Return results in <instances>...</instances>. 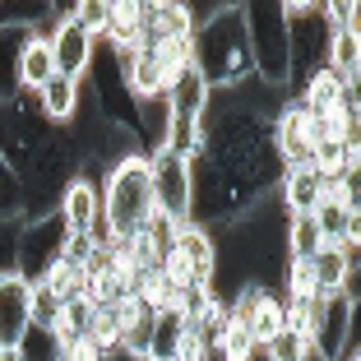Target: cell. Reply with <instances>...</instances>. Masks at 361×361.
Masks as SVG:
<instances>
[{"label": "cell", "instance_id": "6da1fadb", "mask_svg": "<svg viewBox=\"0 0 361 361\" xmlns=\"http://www.w3.org/2000/svg\"><path fill=\"white\" fill-rule=\"evenodd\" d=\"M287 93L245 79L232 93H213L204 116V144L190 158V223L223 227L255 204L274 200L283 162L274 153L269 121Z\"/></svg>", "mask_w": 361, "mask_h": 361}, {"label": "cell", "instance_id": "7a4b0ae2", "mask_svg": "<svg viewBox=\"0 0 361 361\" xmlns=\"http://www.w3.org/2000/svg\"><path fill=\"white\" fill-rule=\"evenodd\" d=\"M190 56H195V75L209 84V93H232L245 79H255L241 5H218V10L195 28Z\"/></svg>", "mask_w": 361, "mask_h": 361}, {"label": "cell", "instance_id": "3957f363", "mask_svg": "<svg viewBox=\"0 0 361 361\" xmlns=\"http://www.w3.org/2000/svg\"><path fill=\"white\" fill-rule=\"evenodd\" d=\"M97 195H102V227L111 241H126L139 236L144 223L153 218V171H149V153H126L121 162L102 171L97 180Z\"/></svg>", "mask_w": 361, "mask_h": 361}, {"label": "cell", "instance_id": "277c9868", "mask_svg": "<svg viewBox=\"0 0 361 361\" xmlns=\"http://www.w3.org/2000/svg\"><path fill=\"white\" fill-rule=\"evenodd\" d=\"M84 171V158H79V144L70 130H51V135L37 144L28 162L19 171V185H23V223L28 218H47V213L61 209V195L65 185Z\"/></svg>", "mask_w": 361, "mask_h": 361}, {"label": "cell", "instance_id": "5b68a950", "mask_svg": "<svg viewBox=\"0 0 361 361\" xmlns=\"http://www.w3.org/2000/svg\"><path fill=\"white\" fill-rule=\"evenodd\" d=\"M245 19V42H250V61H255V79L278 93H287V75H292V42H287V14L278 0H241Z\"/></svg>", "mask_w": 361, "mask_h": 361}, {"label": "cell", "instance_id": "8992f818", "mask_svg": "<svg viewBox=\"0 0 361 361\" xmlns=\"http://www.w3.org/2000/svg\"><path fill=\"white\" fill-rule=\"evenodd\" d=\"M51 130L56 126L42 121V111H37V102H32L28 93L0 102V158L10 162L14 171H23V162L37 153V144H42Z\"/></svg>", "mask_w": 361, "mask_h": 361}, {"label": "cell", "instance_id": "52a82bcc", "mask_svg": "<svg viewBox=\"0 0 361 361\" xmlns=\"http://www.w3.org/2000/svg\"><path fill=\"white\" fill-rule=\"evenodd\" d=\"M153 171V213L167 218L171 227L190 223V162L176 153H149Z\"/></svg>", "mask_w": 361, "mask_h": 361}, {"label": "cell", "instance_id": "ba28073f", "mask_svg": "<svg viewBox=\"0 0 361 361\" xmlns=\"http://www.w3.org/2000/svg\"><path fill=\"white\" fill-rule=\"evenodd\" d=\"M65 241H70V227H65L61 213H47V218H28L19 232V278L37 283L56 259L65 255Z\"/></svg>", "mask_w": 361, "mask_h": 361}, {"label": "cell", "instance_id": "9c48e42d", "mask_svg": "<svg viewBox=\"0 0 361 361\" xmlns=\"http://www.w3.org/2000/svg\"><path fill=\"white\" fill-rule=\"evenodd\" d=\"M269 135H274V153L287 167H310V149H315V116L297 97H283V106L269 121Z\"/></svg>", "mask_w": 361, "mask_h": 361}, {"label": "cell", "instance_id": "30bf717a", "mask_svg": "<svg viewBox=\"0 0 361 361\" xmlns=\"http://www.w3.org/2000/svg\"><path fill=\"white\" fill-rule=\"evenodd\" d=\"M47 42H51V65H56V75H65V79H84V75H88L93 51H97V37H88V32L79 28L75 19H70V5H65L61 19L51 23Z\"/></svg>", "mask_w": 361, "mask_h": 361}, {"label": "cell", "instance_id": "8fae6325", "mask_svg": "<svg viewBox=\"0 0 361 361\" xmlns=\"http://www.w3.org/2000/svg\"><path fill=\"white\" fill-rule=\"evenodd\" d=\"M310 274H315L319 297H352L357 301V245H319L310 255Z\"/></svg>", "mask_w": 361, "mask_h": 361}, {"label": "cell", "instance_id": "7c38bea8", "mask_svg": "<svg viewBox=\"0 0 361 361\" xmlns=\"http://www.w3.org/2000/svg\"><path fill=\"white\" fill-rule=\"evenodd\" d=\"M70 227V236H97L102 227V195H97V171H79L61 195V209H56Z\"/></svg>", "mask_w": 361, "mask_h": 361}, {"label": "cell", "instance_id": "4fadbf2b", "mask_svg": "<svg viewBox=\"0 0 361 361\" xmlns=\"http://www.w3.org/2000/svg\"><path fill=\"white\" fill-rule=\"evenodd\" d=\"M28 329H32V319H28V278L5 274L0 278V348L5 352L19 348Z\"/></svg>", "mask_w": 361, "mask_h": 361}, {"label": "cell", "instance_id": "5bb4252c", "mask_svg": "<svg viewBox=\"0 0 361 361\" xmlns=\"http://www.w3.org/2000/svg\"><path fill=\"white\" fill-rule=\"evenodd\" d=\"M37 111H42L47 126L56 130H70L79 121V111H84V88H79V79H65V75H51L47 79V88L37 97Z\"/></svg>", "mask_w": 361, "mask_h": 361}, {"label": "cell", "instance_id": "9a60e30c", "mask_svg": "<svg viewBox=\"0 0 361 361\" xmlns=\"http://www.w3.org/2000/svg\"><path fill=\"white\" fill-rule=\"evenodd\" d=\"M111 51H116V47H111ZM116 56H121L126 88H130V97H135V102L162 93V70H158V51H153V42H139L135 51H116Z\"/></svg>", "mask_w": 361, "mask_h": 361}, {"label": "cell", "instance_id": "2e32d148", "mask_svg": "<svg viewBox=\"0 0 361 361\" xmlns=\"http://www.w3.org/2000/svg\"><path fill=\"white\" fill-rule=\"evenodd\" d=\"M102 42L116 47V51H135L144 42V10H139V0H106Z\"/></svg>", "mask_w": 361, "mask_h": 361}, {"label": "cell", "instance_id": "e0dca14e", "mask_svg": "<svg viewBox=\"0 0 361 361\" xmlns=\"http://www.w3.org/2000/svg\"><path fill=\"white\" fill-rule=\"evenodd\" d=\"M319 185H324V176L315 167H287L278 176V209L283 213H315Z\"/></svg>", "mask_w": 361, "mask_h": 361}, {"label": "cell", "instance_id": "ac0fdd59", "mask_svg": "<svg viewBox=\"0 0 361 361\" xmlns=\"http://www.w3.org/2000/svg\"><path fill=\"white\" fill-rule=\"evenodd\" d=\"M176 250L185 255V264L195 269L200 283H213V264H218V245H213V227L204 223H185L176 232Z\"/></svg>", "mask_w": 361, "mask_h": 361}, {"label": "cell", "instance_id": "d6986e66", "mask_svg": "<svg viewBox=\"0 0 361 361\" xmlns=\"http://www.w3.org/2000/svg\"><path fill=\"white\" fill-rule=\"evenodd\" d=\"M348 88H361V84H348V79L334 75L329 65H319V70H315V75H310V79H306V84H301L292 97H297V102L306 106L310 116H319V111H329L334 102H343V97H348Z\"/></svg>", "mask_w": 361, "mask_h": 361}, {"label": "cell", "instance_id": "ffe728a7", "mask_svg": "<svg viewBox=\"0 0 361 361\" xmlns=\"http://www.w3.org/2000/svg\"><path fill=\"white\" fill-rule=\"evenodd\" d=\"M56 75V65H51V42H47V32H32V42L23 47L19 56V93L37 97L47 88V79Z\"/></svg>", "mask_w": 361, "mask_h": 361}, {"label": "cell", "instance_id": "44dd1931", "mask_svg": "<svg viewBox=\"0 0 361 361\" xmlns=\"http://www.w3.org/2000/svg\"><path fill=\"white\" fill-rule=\"evenodd\" d=\"M32 42V28H0V102L19 97V56Z\"/></svg>", "mask_w": 361, "mask_h": 361}, {"label": "cell", "instance_id": "7402d4cb", "mask_svg": "<svg viewBox=\"0 0 361 361\" xmlns=\"http://www.w3.org/2000/svg\"><path fill=\"white\" fill-rule=\"evenodd\" d=\"M324 65H329L338 79L348 84H361V37L357 28H329V51H324Z\"/></svg>", "mask_w": 361, "mask_h": 361}, {"label": "cell", "instance_id": "603a6c76", "mask_svg": "<svg viewBox=\"0 0 361 361\" xmlns=\"http://www.w3.org/2000/svg\"><path fill=\"white\" fill-rule=\"evenodd\" d=\"M65 5H51V0H0V28H32L42 32L47 19H61Z\"/></svg>", "mask_w": 361, "mask_h": 361}, {"label": "cell", "instance_id": "cb8c5ba5", "mask_svg": "<svg viewBox=\"0 0 361 361\" xmlns=\"http://www.w3.org/2000/svg\"><path fill=\"white\" fill-rule=\"evenodd\" d=\"M324 245V236H319L315 218L310 213H287V223H283V250L287 259H310Z\"/></svg>", "mask_w": 361, "mask_h": 361}, {"label": "cell", "instance_id": "d4e9b609", "mask_svg": "<svg viewBox=\"0 0 361 361\" xmlns=\"http://www.w3.org/2000/svg\"><path fill=\"white\" fill-rule=\"evenodd\" d=\"M153 51H158V70H162V93H171L195 70L190 42H153Z\"/></svg>", "mask_w": 361, "mask_h": 361}, {"label": "cell", "instance_id": "484cf974", "mask_svg": "<svg viewBox=\"0 0 361 361\" xmlns=\"http://www.w3.org/2000/svg\"><path fill=\"white\" fill-rule=\"evenodd\" d=\"M259 361H315V352H310V343L301 338V334L283 329L259 348Z\"/></svg>", "mask_w": 361, "mask_h": 361}, {"label": "cell", "instance_id": "4316f807", "mask_svg": "<svg viewBox=\"0 0 361 361\" xmlns=\"http://www.w3.org/2000/svg\"><path fill=\"white\" fill-rule=\"evenodd\" d=\"M37 283H42L47 292H56L61 301H75V297H79V287H84V269H75L70 259H56V264L47 269Z\"/></svg>", "mask_w": 361, "mask_h": 361}, {"label": "cell", "instance_id": "83f0119b", "mask_svg": "<svg viewBox=\"0 0 361 361\" xmlns=\"http://www.w3.org/2000/svg\"><path fill=\"white\" fill-rule=\"evenodd\" d=\"M65 301L56 297V292H47L42 283H28V319L37 324V329H51V319L61 315Z\"/></svg>", "mask_w": 361, "mask_h": 361}, {"label": "cell", "instance_id": "f1b7e54d", "mask_svg": "<svg viewBox=\"0 0 361 361\" xmlns=\"http://www.w3.org/2000/svg\"><path fill=\"white\" fill-rule=\"evenodd\" d=\"M0 218H23V185L19 171L0 158Z\"/></svg>", "mask_w": 361, "mask_h": 361}, {"label": "cell", "instance_id": "f546056e", "mask_svg": "<svg viewBox=\"0 0 361 361\" xmlns=\"http://www.w3.org/2000/svg\"><path fill=\"white\" fill-rule=\"evenodd\" d=\"M19 232L23 218H0V278L19 274Z\"/></svg>", "mask_w": 361, "mask_h": 361}, {"label": "cell", "instance_id": "4dcf8cb0", "mask_svg": "<svg viewBox=\"0 0 361 361\" xmlns=\"http://www.w3.org/2000/svg\"><path fill=\"white\" fill-rule=\"evenodd\" d=\"M19 352H23V361H61V343H56L47 329H37V324L23 334Z\"/></svg>", "mask_w": 361, "mask_h": 361}, {"label": "cell", "instance_id": "1f68e13d", "mask_svg": "<svg viewBox=\"0 0 361 361\" xmlns=\"http://www.w3.org/2000/svg\"><path fill=\"white\" fill-rule=\"evenodd\" d=\"M319 10H324V23H329L334 32L338 28H357V19H361L357 0H329V5H319Z\"/></svg>", "mask_w": 361, "mask_h": 361}, {"label": "cell", "instance_id": "d6a6232c", "mask_svg": "<svg viewBox=\"0 0 361 361\" xmlns=\"http://www.w3.org/2000/svg\"><path fill=\"white\" fill-rule=\"evenodd\" d=\"M102 361H135V357H126V352H121V348H111V352H106Z\"/></svg>", "mask_w": 361, "mask_h": 361}, {"label": "cell", "instance_id": "836d02e7", "mask_svg": "<svg viewBox=\"0 0 361 361\" xmlns=\"http://www.w3.org/2000/svg\"><path fill=\"white\" fill-rule=\"evenodd\" d=\"M204 361H227V357H223L218 348H209V352H204Z\"/></svg>", "mask_w": 361, "mask_h": 361}, {"label": "cell", "instance_id": "e575fe53", "mask_svg": "<svg viewBox=\"0 0 361 361\" xmlns=\"http://www.w3.org/2000/svg\"><path fill=\"white\" fill-rule=\"evenodd\" d=\"M0 361H23V352H19V348H10V352H5Z\"/></svg>", "mask_w": 361, "mask_h": 361}, {"label": "cell", "instance_id": "d590c367", "mask_svg": "<svg viewBox=\"0 0 361 361\" xmlns=\"http://www.w3.org/2000/svg\"><path fill=\"white\" fill-rule=\"evenodd\" d=\"M0 357H5V348H0Z\"/></svg>", "mask_w": 361, "mask_h": 361}, {"label": "cell", "instance_id": "8d00e7d4", "mask_svg": "<svg viewBox=\"0 0 361 361\" xmlns=\"http://www.w3.org/2000/svg\"><path fill=\"white\" fill-rule=\"evenodd\" d=\"M149 361H153V357H149Z\"/></svg>", "mask_w": 361, "mask_h": 361}]
</instances>
